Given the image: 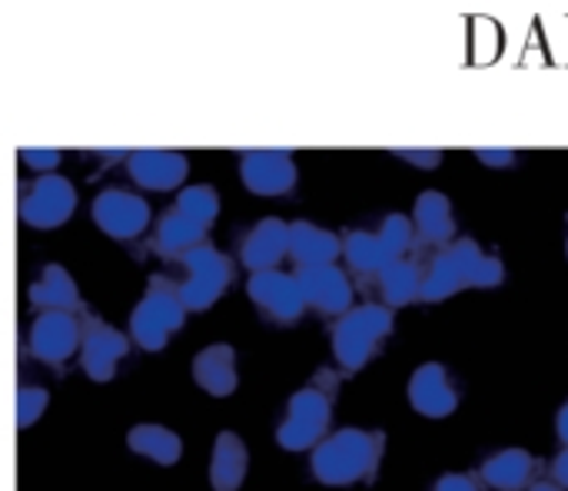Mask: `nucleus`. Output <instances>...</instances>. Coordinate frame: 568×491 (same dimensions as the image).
Listing matches in <instances>:
<instances>
[{
  "label": "nucleus",
  "instance_id": "f257e3e1",
  "mask_svg": "<svg viewBox=\"0 0 568 491\" xmlns=\"http://www.w3.org/2000/svg\"><path fill=\"white\" fill-rule=\"evenodd\" d=\"M506 279L499 256H486L476 239H453L423 273V303H443L463 289H496Z\"/></svg>",
  "mask_w": 568,
  "mask_h": 491
},
{
  "label": "nucleus",
  "instance_id": "f03ea898",
  "mask_svg": "<svg viewBox=\"0 0 568 491\" xmlns=\"http://www.w3.org/2000/svg\"><path fill=\"white\" fill-rule=\"evenodd\" d=\"M386 452V436L383 432H366V429H339L336 436L323 439L313 449V475L323 485H356V482H373Z\"/></svg>",
  "mask_w": 568,
  "mask_h": 491
},
{
  "label": "nucleus",
  "instance_id": "7ed1b4c3",
  "mask_svg": "<svg viewBox=\"0 0 568 491\" xmlns=\"http://www.w3.org/2000/svg\"><path fill=\"white\" fill-rule=\"evenodd\" d=\"M186 306L180 299V286H173L166 276H153L146 286V296L130 316V336L140 349L156 352L170 342V336L183 326Z\"/></svg>",
  "mask_w": 568,
  "mask_h": 491
},
{
  "label": "nucleus",
  "instance_id": "20e7f679",
  "mask_svg": "<svg viewBox=\"0 0 568 491\" xmlns=\"http://www.w3.org/2000/svg\"><path fill=\"white\" fill-rule=\"evenodd\" d=\"M393 309L389 306H356L339 316L333 329V352L346 372H359L379 349V342L393 333Z\"/></svg>",
  "mask_w": 568,
  "mask_h": 491
},
{
  "label": "nucleus",
  "instance_id": "39448f33",
  "mask_svg": "<svg viewBox=\"0 0 568 491\" xmlns=\"http://www.w3.org/2000/svg\"><path fill=\"white\" fill-rule=\"evenodd\" d=\"M329 416H333V392H326V386L313 382V386L293 392L290 406H286V419L276 432L280 449H286V452L316 449L326 439Z\"/></svg>",
  "mask_w": 568,
  "mask_h": 491
},
{
  "label": "nucleus",
  "instance_id": "423d86ee",
  "mask_svg": "<svg viewBox=\"0 0 568 491\" xmlns=\"http://www.w3.org/2000/svg\"><path fill=\"white\" fill-rule=\"evenodd\" d=\"M180 263L186 266V279L180 283V299L193 313L210 309L226 293V286L233 279L230 259L216 246H210V243H200L196 249L183 253Z\"/></svg>",
  "mask_w": 568,
  "mask_h": 491
},
{
  "label": "nucleus",
  "instance_id": "0eeeda50",
  "mask_svg": "<svg viewBox=\"0 0 568 491\" xmlns=\"http://www.w3.org/2000/svg\"><path fill=\"white\" fill-rule=\"evenodd\" d=\"M73 206H77L73 183L63 180L60 173H43L27 186V193L20 200V216L33 229H53L70 219Z\"/></svg>",
  "mask_w": 568,
  "mask_h": 491
},
{
  "label": "nucleus",
  "instance_id": "6e6552de",
  "mask_svg": "<svg viewBox=\"0 0 568 491\" xmlns=\"http://www.w3.org/2000/svg\"><path fill=\"white\" fill-rule=\"evenodd\" d=\"M246 293L260 306V313L270 316L273 323H296L306 309V299L300 293L296 276H286L280 269L253 273L246 283Z\"/></svg>",
  "mask_w": 568,
  "mask_h": 491
},
{
  "label": "nucleus",
  "instance_id": "1a4fd4ad",
  "mask_svg": "<svg viewBox=\"0 0 568 491\" xmlns=\"http://www.w3.org/2000/svg\"><path fill=\"white\" fill-rule=\"evenodd\" d=\"M240 176L256 196H283L296 186V160L286 150H250L240 160Z\"/></svg>",
  "mask_w": 568,
  "mask_h": 491
},
{
  "label": "nucleus",
  "instance_id": "9d476101",
  "mask_svg": "<svg viewBox=\"0 0 568 491\" xmlns=\"http://www.w3.org/2000/svg\"><path fill=\"white\" fill-rule=\"evenodd\" d=\"M93 223L113 239H133L150 223V206L130 190H103L93 200Z\"/></svg>",
  "mask_w": 568,
  "mask_h": 491
},
{
  "label": "nucleus",
  "instance_id": "9b49d317",
  "mask_svg": "<svg viewBox=\"0 0 568 491\" xmlns=\"http://www.w3.org/2000/svg\"><path fill=\"white\" fill-rule=\"evenodd\" d=\"M130 342L123 333H116L113 326L100 323V319H87L83 323V339H80V366L93 382H110L116 376L120 359L126 356Z\"/></svg>",
  "mask_w": 568,
  "mask_h": 491
},
{
  "label": "nucleus",
  "instance_id": "f8f14e48",
  "mask_svg": "<svg viewBox=\"0 0 568 491\" xmlns=\"http://www.w3.org/2000/svg\"><path fill=\"white\" fill-rule=\"evenodd\" d=\"M300 293L306 306L326 313V316H346L353 306V286L343 269L336 266H310L296 273Z\"/></svg>",
  "mask_w": 568,
  "mask_h": 491
},
{
  "label": "nucleus",
  "instance_id": "ddd939ff",
  "mask_svg": "<svg viewBox=\"0 0 568 491\" xmlns=\"http://www.w3.org/2000/svg\"><path fill=\"white\" fill-rule=\"evenodd\" d=\"M83 339V326L70 313H43L33 323L30 349L47 366H63Z\"/></svg>",
  "mask_w": 568,
  "mask_h": 491
},
{
  "label": "nucleus",
  "instance_id": "4468645a",
  "mask_svg": "<svg viewBox=\"0 0 568 491\" xmlns=\"http://www.w3.org/2000/svg\"><path fill=\"white\" fill-rule=\"evenodd\" d=\"M409 402L426 419H446L459 406V392L449 382V372L436 362H426L409 379Z\"/></svg>",
  "mask_w": 568,
  "mask_h": 491
},
{
  "label": "nucleus",
  "instance_id": "2eb2a0df",
  "mask_svg": "<svg viewBox=\"0 0 568 491\" xmlns=\"http://www.w3.org/2000/svg\"><path fill=\"white\" fill-rule=\"evenodd\" d=\"M283 256H290V223H283V219H276V216L260 219V223L246 233V239H243V246H240V259H243V266L253 269V273L276 269V263H280Z\"/></svg>",
  "mask_w": 568,
  "mask_h": 491
},
{
  "label": "nucleus",
  "instance_id": "dca6fc26",
  "mask_svg": "<svg viewBox=\"0 0 568 491\" xmlns=\"http://www.w3.org/2000/svg\"><path fill=\"white\" fill-rule=\"evenodd\" d=\"M130 176L143 190H173L186 180V156L173 150H136L130 153Z\"/></svg>",
  "mask_w": 568,
  "mask_h": 491
},
{
  "label": "nucleus",
  "instance_id": "f3484780",
  "mask_svg": "<svg viewBox=\"0 0 568 491\" xmlns=\"http://www.w3.org/2000/svg\"><path fill=\"white\" fill-rule=\"evenodd\" d=\"M290 256L300 269L310 266H333L343 256V236L316 226V223H290Z\"/></svg>",
  "mask_w": 568,
  "mask_h": 491
},
{
  "label": "nucleus",
  "instance_id": "a211bd4d",
  "mask_svg": "<svg viewBox=\"0 0 568 491\" xmlns=\"http://www.w3.org/2000/svg\"><path fill=\"white\" fill-rule=\"evenodd\" d=\"M413 226L419 233L423 243L429 246H449L456 236V216H453V203L446 193L439 190H423L413 209Z\"/></svg>",
  "mask_w": 568,
  "mask_h": 491
},
{
  "label": "nucleus",
  "instance_id": "6ab92c4d",
  "mask_svg": "<svg viewBox=\"0 0 568 491\" xmlns=\"http://www.w3.org/2000/svg\"><path fill=\"white\" fill-rule=\"evenodd\" d=\"M193 379L203 392L223 399L236 392V352L226 342L206 346L196 359H193Z\"/></svg>",
  "mask_w": 568,
  "mask_h": 491
},
{
  "label": "nucleus",
  "instance_id": "aec40b11",
  "mask_svg": "<svg viewBox=\"0 0 568 491\" xmlns=\"http://www.w3.org/2000/svg\"><path fill=\"white\" fill-rule=\"evenodd\" d=\"M536 472H539V462L526 449H503L493 459H486L479 469L483 482L496 491H523L526 485H532Z\"/></svg>",
  "mask_w": 568,
  "mask_h": 491
},
{
  "label": "nucleus",
  "instance_id": "412c9836",
  "mask_svg": "<svg viewBox=\"0 0 568 491\" xmlns=\"http://www.w3.org/2000/svg\"><path fill=\"white\" fill-rule=\"evenodd\" d=\"M246 446L236 432H220L216 446H213V459H210V485L213 491H236L246 479Z\"/></svg>",
  "mask_w": 568,
  "mask_h": 491
},
{
  "label": "nucleus",
  "instance_id": "4be33fe9",
  "mask_svg": "<svg viewBox=\"0 0 568 491\" xmlns=\"http://www.w3.org/2000/svg\"><path fill=\"white\" fill-rule=\"evenodd\" d=\"M203 236H206V226L193 223L190 216H183V213L173 206V209H166V213L160 216V223H156L153 249H156L160 256H176V259H180L183 253L196 249V246L203 243Z\"/></svg>",
  "mask_w": 568,
  "mask_h": 491
},
{
  "label": "nucleus",
  "instance_id": "5701e85b",
  "mask_svg": "<svg viewBox=\"0 0 568 491\" xmlns=\"http://www.w3.org/2000/svg\"><path fill=\"white\" fill-rule=\"evenodd\" d=\"M343 256L356 273H369V276H379L389 263L399 259L383 239V233H363V229H349L343 236Z\"/></svg>",
  "mask_w": 568,
  "mask_h": 491
},
{
  "label": "nucleus",
  "instance_id": "b1692460",
  "mask_svg": "<svg viewBox=\"0 0 568 491\" xmlns=\"http://www.w3.org/2000/svg\"><path fill=\"white\" fill-rule=\"evenodd\" d=\"M30 303L43 313H70L80 306V293L70 279V273L63 266H47L40 273V279L30 286Z\"/></svg>",
  "mask_w": 568,
  "mask_h": 491
},
{
  "label": "nucleus",
  "instance_id": "393cba45",
  "mask_svg": "<svg viewBox=\"0 0 568 491\" xmlns=\"http://www.w3.org/2000/svg\"><path fill=\"white\" fill-rule=\"evenodd\" d=\"M126 446H130V452H136L143 459H153L156 466H176V459L183 456L180 436L163 429V426H136V429H130Z\"/></svg>",
  "mask_w": 568,
  "mask_h": 491
},
{
  "label": "nucleus",
  "instance_id": "a878e982",
  "mask_svg": "<svg viewBox=\"0 0 568 491\" xmlns=\"http://www.w3.org/2000/svg\"><path fill=\"white\" fill-rule=\"evenodd\" d=\"M379 289H383L386 306H409V303L419 299L423 273H419L416 263L396 259V263H389V266L379 273Z\"/></svg>",
  "mask_w": 568,
  "mask_h": 491
},
{
  "label": "nucleus",
  "instance_id": "bb28decb",
  "mask_svg": "<svg viewBox=\"0 0 568 491\" xmlns=\"http://www.w3.org/2000/svg\"><path fill=\"white\" fill-rule=\"evenodd\" d=\"M176 209H180L183 216H190L193 223L210 226V223L216 219V213H220V196H216V190L206 186V183L186 186V190L180 193V200H176Z\"/></svg>",
  "mask_w": 568,
  "mask_h": 491
},
{
  "label": "nucleus",
  "instance_id": "cd10ccee",
  "mask_svg": "<svg viewBox=\"0 0 568 491\" xmlns=\"http://www.w3.org/2000/svg\"><path fill=\"white\" fill-rule=\"evenodd\" d=\"M383 239L389 243V249L403 259V253L413 246V233H416V226H413V219L409 216H403V213H389L386 219H383Z\"/></svg>",
  "mask_w": 568,
  "mask_h": 491
},
{
  "label": "nucleus",
  "instance_id": "c85d7f7f",
  "mask_svg": "<svg viewBox=\"0 0 568 491\" xmlns=\"http://www.w3.org/2000/svg\"><path fill=\"white\" fill-rule=\"evenodd\" d=\"M47 409V392L43 389H20L17 396V426H33L40 412Z\"/></svg>",
  "mask_w": 568,
  "mask_h": 491
},
{
  "label": "nucleus",
  "instance_id": "c756f323",
  "mask_svg": "<svg viewBox=\"0 0 568 491\" xmlns=\"http://www.w3.org/2000/svg\"><path fill=\"white\" fill-rule=\"evenodd\" d=\"M399 160L413 163V166H423V170H436L443 163V153L439 150H396Z\"/></svg>",
  "mask_w": 568,
  "mask_h": 491
},
{
  "label": "nucleus",
  "instance_id": "7c9ffc66",
  "mask_svg": "<svg viewBox=\"0 0 568 491\" xmlns=\"http://www.w3.org/2000/svg\"><path fill=\"white\" fill-rule=\"evenodd\" d=\"M23 163L40 170V173H50L60 163V153L57 150H23Z\"/></svg>",
  "mask_w": 568,
  "mask_h": 491
},
{
  "label": "nucleus",
  "instance_id": "2f4dec72",
  "mask_svg": "<svg viewBox=\"0 0 568 491\" xmlns=\"http://www.w3.org/2000/svg\"><path fill=\"white\" fill-rule=\"evenodd\" d=\"M436 491H479V489H476V482H473L469 475H456V472H449V475H443V479L436 482Z\"/></svg>",
  "mask_w": 568,
  "mask_h": 491
},
{
  "label": "nucleus",
  "instance_id": "473e14b6",
  "mask_svg": "<svg viewBox=\"0 0 568 491\" xmlns=\"http://www.w3.org/2000/svg\"><path fill=\"white\" fill-rule=\"evenodd\" d=\"M486 166H509V163H516V153L513 150H479L476 153Z\"/></svg>",
  "mask_w": 568,
  "mask_h": 491
},
{
  "label": "nucleus",
  "instance_id": "72a5a7b5",
  "mask_svg": "<svg viewBox=\"0 0 568 491\" xmlns=\"http://www.w3.org/2000/svg\"><path fill=\"white\" fill-rule=\"evenodd\" d=\"M552 482L559 489H568V446L556 456V462H552Z\"/></svg>",
  "mask_w": 568,
  "mask_h": 491
},
{
  "label": "nucleus",
  "instance_id": "f704fd0d",
  "mask_svg": "<svg viewBox=\"0 0 568 491\" xmlns=\"http://www.w3.org/2000/svg\"><path fill=\"white\" fill-rule=\"evenodd\" d=\"M556 432H559V439L568 446V402L559 409V419H556Z\"/></svg>",
  "mask_w": 568,
  "mask_h": 491
},
{
  "label": "nucleus",
  "instance_id": "c9c22d12",
  "mask_svg": "<svg viewBox=\"0 0 568 491\" xmlns=\"http://www.w3.org/2000/svg\"><path fill=\"white\" fill-rule=\"evenodd\" d=\"M529 491H566V489H559L556 482H536Z\"/></svg>",
  "mask_w": 568,
  "mask_h": 491
},
{
  "label": "nucleus",
  "instance_id": "e433bc0d",
  "mask_svg": "<svg viewBox=\"0 0 568 491\" xmlns=\"http://www.w3.org/2000/svg\"><path fill=\"white\" fill-rule=\"evenodd\" d=\"M566 256H568V243H566Z\"/></svg>",
  "mask_w": 568,
  "mask_h": 491
}]
</instances>
